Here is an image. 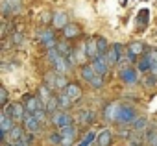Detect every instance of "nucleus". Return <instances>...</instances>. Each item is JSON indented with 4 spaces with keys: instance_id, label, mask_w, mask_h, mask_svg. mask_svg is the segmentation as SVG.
I'll return each mask as SVG.
<instances>
[{
    "instance_id": "nucleus-38",
    "label": "nucleus",
    "mask_w": 157,
    "mask_h": 146,
    "mask_svg": "<svg viewBox=\"0 0 157 146\" xmlns=\"http://www.w3.org/2000/svg\"><path fill=\"white\" fill-rule=\"evenodd\" d=\"M61 139H63V137H61L59 131H54L52 135H48V142L54 144V146H61Z\"/></svg>"
},
{
    "instance_id": "nucleus-43",
    "label": "nucleus",
    "mask_w": 157,
    "mask_h": 146,
    "mask_svg": "<svg viewBox=\"0 0 157 146\" xmlns=\"http://www.w3.org/2000/svg\"><path fill=\"white\" fill-rule=\"evenodd\" d=\"M148 56H150L151 63L155 65V63H157V48H148Z\"/></svg>"
},
{
    "instance_id": "nucleus-7",
    "label": "nucleus",
    "mask_w": 157,
    "mask_h": 146,
    "mask_svg": "<svg viewBox=\"0 0 157 146\" xmlns=\"http://www.w3.org/2000/svg\"><path fill=\"white\" fill-rule=\"evenodd\" d=\"M122 50H124V46H122L120 43L111 44V48H109V50H107V54H105L109 67H115V65H118V63H120V59L124 57V56H122Z\"/></svg>"
},
{
    "instance_id": "nucleus-15",
    "label": "nucleus",
    "mask_w": 157,
    "mask_h": 146,
    "mask_svg": "<svg viewBox=\"0 0 157 146\" xmlns=\"http://www.w3.org/2000/svg\"><path fill=\"white\" fill-rule=\"evenodd\" d=\"M80 76H82V80H83L85 83H91L93 78L96 76V70H94V67H93L91 63H83V65H82V70H80Z\"/></svg>"
},
{
    "instance_id": "nucleus-5",
    "label": "nucleus",
    "mask_w": 157,
    "mask_h": 146,
    "mask_svg": "<svg viewBox=\"0 0 157 146\" xmlns=\"http://www.w3.org/2000/svg\"><path fill=\"white\" fill-rule=\"evenodd\" d=\"M22 128H24L26 133H33V135L43 131V124L33 117V113H26V117L22 120Z\"/></svg>"
},
{
    "instance_id": "nucleus-35",
    "label": "nucleus",
    "mask_w": 157,
    "mask_h": 146,
    "mask_svg": "<svg viewBox=\"0 0 157 146\" xmlns=\"http://www.w3.org/2000/svg\"><path fill=\"white\" fill-rule=\"evenodd\" d=\"M0 106H2V109L10 106V94H8V89L4 85H0Z\"/></svg>"
},
{
    "instance_id": "nucleus-8",
    "label": "nucleus",
    "mask_w": 157,
    "mask_h": 146,
    "mask_svg": "<svg viewBox=\"0 0 157 146\" xmlns=\"http://www.w3.org/2000/svg\"><path fill=\"white\" fill-rule=\"evenodd\" d=\"M22 104H24V107H26L28 113H35V111H39V109L44 107V106L41 104V100H39L37 94H26V96L22 98Z\"/></svg>"
},
{
    "instance_id": "nucleus-44",
    "label": "nucleus",
    "mask_w": 157,
    "mask_h": 146,
    "mask_svg": "<svg viewBox=\"0 0 157 146\" xmlns=\"http://www.w3.org/2000/svg\"><path fill=\"white\" fill-rule=\"evenodd\" d=\"M52 19H54V15H50L48 11H44V13L41 15V22H43V24H44V22H48V21L52 22Z\"/></svg>"
},
{
    "instance_id": "nucleus-36",
    "label": "nucleus",
    "mask_w": 157,
    "mask_h": 146,
    "mask_svg": "<svg viewBox=\"0 0 157 146\" xmlns=\"http://www.w3.org/2000/svg\"><path fill=\"white\" fill-rule=\"evenodd\" d=\"M89 85H91L94 91H100V89H104V85H105V80H104V76H98V74H96Z\"/></svg>"
},
{
    "instance_id": "nucleus-40",
    "label": "nucleus",
    "mask_w": 157,
    "mask_h": 146,
    "mask_svg": "<svg viewBox=\"0 0 157 146\" xmlns=\"http://www.w3.org/2000/svg\"><path fill=\"white\" fill-rule=\"evenodd\" d=\"M65 59H67V63L70 65V68H74V67L78 65V57H76V52H72V54H70V56H67Z\"/></svg>"
},
{
    "instance_id": "nucleus-31",
    "label": "nucleus",
    "mask_w": 157,
    "mask_h": 146,
    "mask_svg": "<svg viewBox=\"0 0 157 146\" xmlns=\"http://www.w3.org/2000/svg\"><path fill=\"white\" fill-rule=\"evenodd\" d=\"M46 111H48V115H54L56 111H59V98H57V94H54L50 98V102L46 104Z\"/></svg>"
},
{
    "instance_id": "nucleus-13",
    "label": "nucleus",
    "mask_w": 157,
    "mask_h": 146,
    "mask_svg": "<svg viewBox=\"0 0 157 146\" xmlns=\"http://www.w3.org/2000/svg\"><path fill=\"white\" fill-rule=\"evenodd\" d=\"M68 24H70V22H68V15H67L65 11H56V13H54L52 26H54L56 30H61V32H63Z\"/></svg>"
},
{
    "instance_id": "nucleus-19",
    "label": "nucleus",
    "mask_w": 157,
    "mask_h": 146,
    "mask_svg": "<svg viewBox=\"0 0 157 146\" xmlns=\"http://www.w3.org/2000/svg\"><path fill=\"white\" fill-rule=\"evenodd\" d=\"M111 144H113V135L107 128H104L96 137V146H111Z\"/></svg>"
},
{
    "instance_id": "nucleus-20",
    "label": "nucleus",
    "mask_w": 157,
    "mask_h": 146,
    "mask_svg": "<svg viewBox=\"0 0 157 146\" xmlns=\"http://www.w3.org/2000/svg\"><path fill=\"white\" fill-rule=\"evenodd\" d=\"M85 52H87V57L93 61V59H96L98 56H100V52H98V44H96V39H87L85 41Z\"/></svg>"
},
{
    "instance_id": "nucleus-21",
    "label": "nucleus",
    "mask_w": 157,
    "mask_h": 146,
    "mask_svg": "<svg viewBox=\"0 0 157 146\" xmlns=\"http://www.w3.org/2000/svg\"><path fill=\"white\" fill-rule=\"evenodd\" d=\"M52 93H54V91H52V89H48L44 83H43V85H39V89H37V96H39V100H41V104H43L44 107H46V104L50 102V98L54 96Z\"/></svg>"
},
{
    "instance_id": "nucleus-22",
    "label": "nucleus",
    "mask_w": 157,
    "mask_h": 146,
    "mask_svg": "<svg viewBox=\"0 0 157 146\" xmlns=\"http://www.w3.org/2000/svg\"><path fill=\"white\" fill-rule=\"evenodd\" d=\"M131 129H133V131H139V133H146V131L150 129L148 118H146V117H139V118L131 124Z\"/></svg>"
},
{
    "instance_id": "nucleus-25",
    "label": "nucleus",
    "mask_w": 157,
    "mask_h": 146,
    "mask_svg": "<svg viewBox=\"0 0 157 146\" xmlns=\"http://www.w3.org/2000/svg\"><path fill=\"white\" fill-rule=\"evenodd\" d=\"M128 142L131 146H142V144H146V135L139 133V131H131V135L128 137Z\"/></svg>"
},
{
    "instance_id": "nucleus-34",
    "label": "nucleus",
    "mask_w": 157,
    "mask_h": 146,
    "mask_svg": "<svg viewBox=\"0 0 157 146\" xmlns=\"http://www.w3.org/2000/svg\"><path fill=\"white\" fill-rule=\"evenodd\" d=\"M22 41H24V33H21V32H13L10 35V44L11 46H19V44H22Z\"/></svg>"
},
{
    "instance_id": "nucleus-41",
    "label": "nucleus",
    "mask_w": 157,
    "mask_h": 146,
    "mask_svg": "<svg viewBox=\"0 0 157 146\" xmlns=\"http://www.w3.org/2000/svg\"><path fill=\"white\" fill-rule=\"evenodd\" d=\"M22 140H24L28 146H32V144L35 142V135H33V133H24V135H22Z\"/></svg>"
},
{
    "instance_id": "nucleus-3",
    "label": "nucleus",
    "mask_w": 157,
    "mask_h": 146,
    "mask_svg": "<svg viewBox=\"0 0 157 146\" xmlns=\"http://www.w3.org/2000/svg\"><path fill=\"white\" fill-rule=\"evenodd\" d=\"M37 41L46 48V50H50V48H56L57 46V39H56V33H54V30L52 28H41V30H37Z\"/></svg>"
},
{
    "instance_id": "nucleus-26",
    "label": "nucleus",
    "mask_w": 157,
    "mask_h": 146,
    "mask_svg": "<svg viewBox=\"0 0 157 146\" xmlns=\"http://www.w3.org/2000/svg\"><path fill=\"white\" fill-rule=\"evenodd\" d=\"M57 98H59V109H63V111H68V109L74 106V102H72L65 93H57Z\"/></svg>"
},
{
    "instance_id": "nucleus-9",
    "label": "nucleus",
    "mask_w": 157,
    "mask_h": 146,
    "mask_svg": "<svg viewBox=\"0 0 157 146\" xmlns=\"http://www.w3.org/2000/svg\"><path fill=\"white\" fill-rule=\"evenodd\" d=\"M91 65L94 67V70H96V74L98 76H104L105 78V74H107V72H109V63H107V57L105 56H98L96 59H93L91 61Z\"/></svg>"
},
{
    "instance_id": "nucleus-45",
    "label": "nucleus",
    "mask_w": 157,
    "mask_h": 146,
    "mask_svg": "<svg viewBox=\"0 0 157 146\" xmlns=\"http://www.w3.org/2000/svg\"><path fill=\"white\" fill-rule=\"evenodd\" d=\"M76 146H91V142H89V140H85V139H83V140H82V142H78V144H76Z\"/></svg>"
},
{
    "instance_id": "nucleus-29",
    "label": "nucleus",
    "mask_w": 157,
    "mask_h": 146,
    "mask_svg": "<svg viewBox=\"0 0 157 146\" xmlns=\"http://www.w3.org/2000/svg\"><path fill=\"white\" fill-rule=\"evenodd\" d=\"M57 72H48V74H44V85L52 91H56V82H57Z\"/></svg>"
},
{
    "instance_id": "nucleus-30",
    "label": "nucleus",
    "mask_w": 157,
    "mask_h": 146,
    "mask_svg": "<svg viewBox=\"0 0 157 146\" xmlns=\"http://www.w3.org/2000/svg\"><path fill=\"white\" fill-rule=\"evenodd\" d=\"M142 85L146 87V89H153V87H157V76L155 74H146L144 78H142Z\"/></svg>"
},
{
    "instance_id": "nucleus-33",
    "label": "nucleus",
    "mask_w": 157,
    "mask_h": 146,
    "mask_svg": "<svg viewBox=\"0 0 157 146\" xmlns=\"http://www.w3.org/2000/svg\"><path fill=\"white\" fill-rule=\"evenodd\" d=\"M148 21H150V13H148V10H139V15H137V24L142 28V26H146V24H148Z\"/></svg>"
},
{
    "instance_id": "nucleus-1",
    "label": "nucleus",
    "mask_w": 157,
    "mask_h": 146,
    "mask_svg": "<svg viewBox=\"0 0 157 146\" xmlns=\"http://www.w3.org/2000/svg\"><path fill=\"white\" fill-rule=\"evenodd\" d=\"M137 118H139V115H137V111H135L133 106H129V104H120V106H118L117 120H115V122L128 126V124H133Z\"/></svg>"
},
{
    "instance_id": "nucleus-42",
    "label": "nucleus",
    "mask_w": 157,
    "mask_h": 146,
    "mask_svg": "<svg viewBox=\"0 0 157 146\" xmlns=\"http://www.w3.org/2000/svg\"><path fill=\"white\" fill-rule=\"evenodd\" d=\"M76 137H63L61 139V146H74Z\"/></svg>"
},
{
    "instance_id": "nucleus-11",
    "label": "nucleus",
    "mask_w": 157,
    "mask_h": 146,
    "mask_svg": "<svg viewBox=\"0 0 157 146\" xmlns=\"http://www.w3.org/2000/svg\"><path fill=\"white\" fill-rule=\"evenodd\" d=\"M72 102H78V100H82V96H83V89H82V85L80 83H74V82H70L68 83V87L63 91Z\"/></svg>"
},
{
    "instance_id": "nucleus-17",
    "label": "nucleus",
    "mask_w": 157,
    "mask_h": 146,
    "mask_svg": "<svg viewBox=\"0 0 157 146\" xmlns=\"http://www.w3.org/2000/svg\"><path fill=\"white\" fill-rule=\"evenodd\" d=\"M118 102H109L105 107H104V118L107 122H115L117 120V111H118Z\"/></svg>"
},
{
    "instance_id": "nucleus-10",
    "label": "nucleus",
    "mask_w": 157,
    "mask_h": 146,
    "mask_svg": "<svg viewBox=\"0 0 157 146\" xmlns=\"http://www.w3.org/2000/svg\"><path fill=\"white\" fill-rule=\"evenodd\" d=\"M21 6H22V0H4V2H2V13H4V17L19 13Z\"/></svg>"
},
{
    "instance_id": "nucleus-24",
    "label": "nucleus",
    "mask_w": 157,
    "mask_h": 146,
    "mask_svg": "<svg viewBox=\"0 0 157 146\" xmlns=\"http://www.w3.org/2000/svg\"><path fill=\"white\" fill-rule=\"evenodd\" d=\"M63 35H65L67 41H68V39H76V37L82 35V28L78 26V24H68V26L63 30Z\"/></svg>"
},
{
    "instance_id": "nucleus-18",
    "label": "nucleus",
    "mask_w": 157,
    "mask_h": 146,
    "mask_svg": "<svg viewBox=\"0 0 157 146\" xmlns=\"http://www.w3.org/2000/svg\"><path fill=\"white\" fill-rule=\"evenodd\" d=\"M137 70L139 72H142V74H150L151 72V67H153V63H151V59H150V56L146 54V56H142L139 61H137Z\"/></svg>"
},
{
    "instance_id": "nucleus-32",
    "label": "nucleus",
    "mask_w": 157,
    "mask_h": 146,
    "mask_svg": "<svg viewBox=\"0 0 157 146\" xmlns=\"http://www.w3.org/2000/svg\"><path fill=\"white\" fill-rule=\"evenodd\" d=\"M96 44H98V52H100V56H105V54H107V50L111 48L105 37H96Z\"/></svg>"
},
{
    "instance_id": "nucleus-23",
    "label": "nucleus",
    "mask_w": 157,
    "mask_h": 146,
    "mask_svg": "<svg viewBox=\"0 0 157 146\" xmlns=\"http://www.w3.org/2000/svg\"><path fill=\"white\" fill-rule=\"evenodd\" d=\"M24 133H26V131H24V128H21L19 124H15V126H13V129L8 133L6 140H8V142H17V140H21V139H22V135H24ZM6 140H4V142H6Z\"/></svg>"
},
{
    "instance_id": "nucleus-16",
    "label": "nucleus",
    "mask_w": 157,
    "mask_h": 146,
    "mask_svg": "<svg viewBox=\"0 0 157 146\" xmlns=\"http://www.w3.org/2000/svg\"><path fill=\"white\" fill-rule=\"evenodd\" d=\"M78 118H80V124L82 126H91V124H94L96 115H94L93 109H82L80 113H78Z\"/></svg>"
},
{
    "instance_id": "nucleus-4",
    "label": "nucleus",
    "mask_w": 157,
    "mask_h": 146,
    "mask_svg": "<svg viewBox=\"0 0 157 146\" xmlns=\"http://www.w3.org/2000/svg\"><path fill=\"white\" fill-rule=\"evenodd\" d=\"M50 122H52V126H56L59 129V128H65V126H70L72 124V115L68 111L59 109L54 115H50Z\"/></svg>"
},
{
    "instance_id": "nucleus-14",
    "label": "nucleus",
    "mask_w": 157,
    "mask_h": 146,
    "mask_svg": "<svg viewBox=\"0 0 157 146\" xmlns=\"http://www.w3.org/2000/svg\"><path fill=\"white\" fill-rule=\"evenodd\" d=\"M52 67H54V72H57L59 76H67L68 72H70V65L67 63V59L61 56V57H57L54 63H52Z\"/></svg>"
},
{
    "instance_id": "nucleus-39",
    "label": "nucleus",
    "mask_w": 157,
    "mask_h": 146,
    "mask_svg": "<svg viewBox=\"0 0 157 146\" xmlns=\"http://www.w3.org/2000/svg\"><path fill=\"white\" fill-rule=\"evenodd\" d=\"M57 57H61V54L57 52V48H50V50H46V59H48L50 63H54Z\"/></svg>"
},
{
    "instance_id": "nucleus-46",
    "label": "nucleus",
    "mask_w": 157,
    "mask_h": 146,
    "mask_svg": "<svg viewBox=\"0 0 157 146\" xmlns=\"http://www.w3.org/2000/svg\"><path fill=\"white\" fill-rule=\"evenodd\" d=\"M13 144H15V146H28V144H26L22 139H21V140H17V142H13Z\"/></svg>"
},
{
    "instance_id": "nucleus-37",
    "label": "nucleus",
    "mask_w": 157,
    "mask_h": 146,
    "mask_svg": "<svg viewBox=\"0 0 157 146\" xmlns=\"http://www.w3.org/2000/svg\"><path fill=\"white\" fill-rule=\"evenodd\" d=\"M46 115H48L46 107H43V109H39V111H35V113H33V117H35V118H37V120L43 124V126L46 124Z\"/></svg>"
},
{
    "instance_id": "nucleus-12",
    "label": "nucleus",
    "mask_w": 157,
    "mask_h": 146,
    "mask_svg": "<svg viewBox=\"0 0 157 146\" xmlns=\"http://www.w3.org/2000/svg\"><path fill=\"white\" fill-rule=\"evenodd\" d=\"M17 122L13 120V118H10V117H6L4 113L0 115V133H2V142L6 140V137H8V133L13 129V126H15Z\"/></svg>"
},
{
    "instance_id": "nucleus-28",
    "label": "nucleus",
    "mask_w": 157,
    "mask_h": 146,
    "mask_svg": "<svg viewBox=\"0 0 157 146\" xmlns=\"http://www.w3.org/2000/svg\"><path fill=\"white\" fill-rule=\"evenodd\" d=\"M57 131L61 133V137H76V139H78V128H76L74 124L65 126V128H59Z\"/></svg>"
},
{
    "instance_id": "nucleus-27",
    "label": "nucleus",
    "mask_w": 157,
    "mask_h": 146,
    "mask_svg": "<svg viewBox=\"0 0 157 146\" xmlns=\"http://www.w3.org/2000/svg\"><path fill=\"white\" fill-rule=\"evenodd\" d=\"M56 48H57V52H59V54H61V56H63V57H67V56H70V54H72V52H74V50H72V46H70V43H68V41H59V43H57V46H56Z\"/></svg>"
},
{
    "instance_id": "nucleus-2",
    "label": "nucleus",
    "mask_w": 157,
    "mask_h": 146,
    "mask_svg": "<svg viewBox=\"0 0 157 146\" xmlns=\"http://www.w3.org/2000/svg\"><path fill=\"white\" fill-rule=\"evenodd\" d=\"M2 113H4L6 117L13 118L15 122H22L28 111H26V107H24V104H22V102H11L8 107H4V109H2Z\"/></svg>"
},
{
    "instance_id": "nucleus-6",
    "label": "nucleus",
    "mask_w": 157,
    "mask_h": 146,
    "mask_svg": "<svg viewBox=\"0 0 157 146\" xmlns=\"http://www.w3.org/2000/svg\"><path fill=\"white\" fill-rule=\"evenodd\" d=\"M118 80L124 82L126 85H135L139 82V70H137V67H129V68L118 70Z\"/></svg>"
}]
</instances>
